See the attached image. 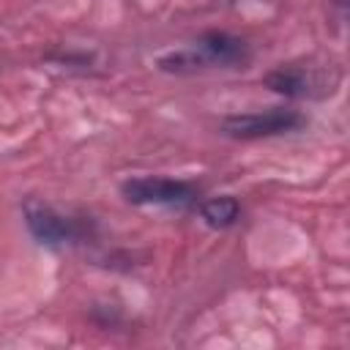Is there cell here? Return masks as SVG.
I'll return each instance as SVG.
<instances>
[{
  "label": "cell",
  "instance_id": "obj_1",
  "mask_svg": "<svg viewBox=\"0 0 350 350\" xmlns=\"http://www.w3.org/2000/svg\"><path fill=\"white\" fill-rule=\"evenodd\" d=\"M120 194L131 205H164V208H189L200 200V189L194 183L164 175L129 178L120 183Z\"/></svg>",
  "mask_w": 350,
  "mask_h": 350
},
{
  "label": "cell",
  "instance_id": "obj_2",
  "mask_svg": "<svg viewBox=\"0 0 350 350\" xmlns=\"http://www.w3.org/2000/svg\"><path fill=\"white\" fill-rule=\"evenodd\" d=\"M306 126V118L298 109H284L273 107L265 112H241V115H227L221 120V134L232 139H262V137H279L290 134Z\"/></svg>",
  "mask_w": 350,
  "mask_h": 350
},
{
  "label": "cell",
  "instance_id": "obj_3",
  "mask_svg": "<svg viewBox=\"0 0 350 350\" xmlns=\"http://www.w3.org/2000/svg\"><path fill=\"white\" fill-rule=\"evenodd\" d=\"M25 213V224L30 230V235L44 243V246H66V243H77L82 238V224L77 219H68L63 213H57L55 208L44 205V202H25L22 208Z\"/></svg>",
  "mask_w": 350,
  "mask_h": 350
},
{
  "label": "cell",
  "instance_id": "obj_4",
  "mask_svg": "<svg viewBox=\"0 0 350 350\" xmlns=\"http://www.w3.org/2000/svg\"><path fill=\"white\" fill-rule=\"evenodd\" d=\"M194 52L200 55L202 66L205 68H235V66H243L249 63L252 52H249V44L232 33H224V30H208L197 38L194 44Z\"/></svg>",
  "mask_w": 350,
  "mask_h": 350
},
{
  "label": "cell",
  "instance_id": "obj_5",
  "mask_svg": "<svg viewBox=\"0 0 350 350\" xmlns=\"http://www.w3.org/2000/svg\"><path fill=\"white\" fill-rule=\"evenodd\" d=\"M265 88H271L279 96L287 98H312V96H325V90L331 93V88H325L323 77L317 71L301 68V66H282L273 68L271 74H265Z\"/></svg>",
  "mask_w": 350,
  "mask_h": 350
},
{
  "label": "cell",
  "instance_id": "obj_6",
  "mask_svg": "<svg viewBox=\"0 0 350 350\" xmlns=\"http://www.w3.org/2000/svg\"><path fill=\"white\" fill-rule=\"evenodd\" d=\"M200 216L208 227L213 230H227L232 227L238 219H241V202L230 194H219V197H211L200 205Z\"/></svg>",
  "mask_w": 350,
  "mask_h": 350
}]
</instances>
